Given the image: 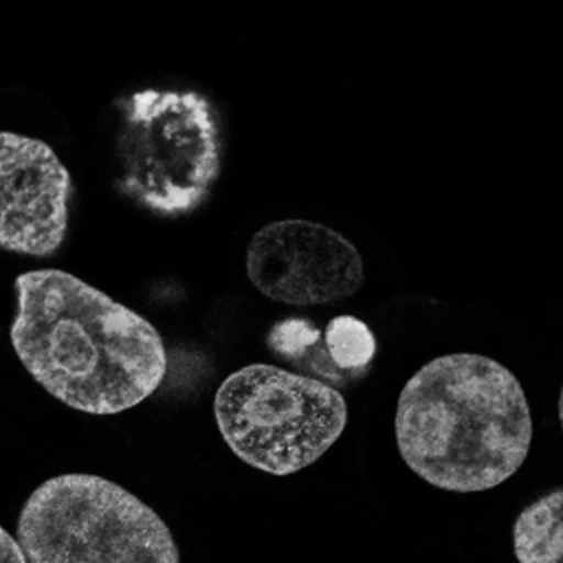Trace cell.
<instances>
[{
  "instance_id": "1",
  "label": "cell",
  "mask_w": 563,
  "mask_h": 563,
  "mask_svg": "<svg viewBox=\"0 0 563 563\" xmlns=\"http://www.w3.org/2000/svg\"><path fill=\"white\" fill-rule=\"evenodd\" d=\"M14 289L13 350L33 379L66 406L114 415L163 382V339L136 311L57 268L24 272Z\"/></svg>"
},
{
  "instance_id": "2",
  "label": "cell",
  "mask_w": 563,
  "mask_h": 563,
  "mask_svg": "<svg viewBox=\"0 0 563 563\" xmlns=\"http://www.w3.org/2000/svg\"><path fill=\"white\" fill-rule=\"evenodd\" d=\"M533 434L525 390L498 361L451 353L423 364L405 384L395 438L405 464L439 489H492L526 461Z\"/></svg>"
},
{
  "instance_id": "3",
  "label": "cell",
  "mask_w": 563,
  "mask_h": 563,
  "mask_svg": "<svg viewBox=\"0 0 563 563\" xmlns=\"http://www.w3.org/2000/svg\"><path fill=\"white\" fill-rule=\"evenodd\" d=\"M16 533L27 563H180L157 512L92 474L42 483L25 501Z\"/></svg>"
},
{
  "instance_id": "4",
  "label": "cell",
  "mask_w": 563,
  "mask_h": 563,
  "mask_svg": "<svg viewBox=\"0 0 563 563\" xmlns=\"http://www.w3.org/2000/svg\"><path fill=\"white\" fill-rule=\"evenodd\" d=\"M120 109V191L165 216L199 207L219 175L222 154L209 99L195 90L144 88L124 98Z\"/></svg>"
},
{
  "instance_id": "5",
  "label": "cell",
  "mask_w": 563,
  "mask_h": 563,
  "mask_svg": "<svg viewBox=\"0 0 563 563\" xmlns=\"http://www.w3.org/2000/svg\"><path fill=\"white\" fill-rule=\"evenodd\" d=\"M218 429L247 465L286 476L317 462L347 422L343 395L317 378L273 364L231 373L213 400Z\"/></svg>"
},
{
  "instance_id": "6",
  "label": "cell",
  "mask_w": 563,
  "mask_h": 563,
  "mask_svg": "<svg viewBox=\"0 0 563 563\" xmlns=\"http://www.w3.org/2000/svg\"><path fill=\"white\" fill-rule=\"evenodd\" d=\"M252 285L288 306L333 303L356 294L365 265L356 246L320 222L285 219L254 233L245 256Z\"/></svg>"
},
{
  "instance_id": "7",
  "label": "cell",
  "mask_w": 563,
  "mask_h": 563,
  "mask_svg": "<svg viewBox=\"0 0 563 563\" xmlns=\"http://www.w3.org/2000/svg\"><path fill=\"white\" fill-rule=\"evenodd\" d=\"M71 178L44 141L0 131V249L47 257L67 234Z\"/></svg>"
},
{
  "instance_id": "8",
  "label": "cell",
  "mask_w": 563,
  "mask_h": 563,
  "mask_svg": "<svg viewBox=\"0 0 563 563\" xmlns=\"http://www.w3.org/2000/svg\"><path fill=\"white\" fill-rule=\"evenodd\" d=\"M563 490L554 488L526 506L512 529L518 563H562Z\"/></svg>"
},
{
  "instance_id": "9",
  "label": "cell",
  "mask_w": 563,
  "mask_h": 563,
  "mask_svg": "<svg viewBox=\"0 0 563 563\" xmlns=\"http://www.w3.org/2000/svg\"><path fill=\"white\" fill-rule=\"evenodd\" d=\"M327 341L336 362L347 368L362 367L372 360L376 342L368 327L353 317L333 319L327 330Z\"/></svg>"
},
{
  "instance_id": "10",
  "label": "cell",
  "mask_w": 563,
  "mask_h": 563,
  "mask_svg": "<svg viewBox=\"0 0 563 563\" xmlns=\"http://www.w3.org/2000/svg\"><path fill=\"white\" fill-rule=\"evenodd\" d=\"M0 563H26L22 549L0 526Z\"/></svg>"
}]
</instances>
